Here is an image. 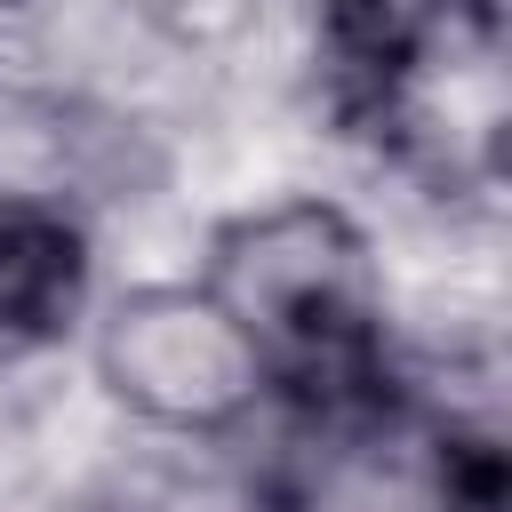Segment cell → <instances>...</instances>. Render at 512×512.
Wrapping results in <instances>:
<instances>
[{"instance_id": "obj_4", "label": "cell", "mask_w": 512, "mask_h": 512, "mask_svg": "<svg viewBox=\"0 0 512 512\" xmlns=\"http://www.w3.org/2000/svg\"><path fill=\"white\" fill-rule=\"evenodd\" d=\"M88 312V232L48 192L0 184V360L56 344Z\"/></svg>"}, {"instance_id": "obj_3", "label": "cell", "mask_w": 512, "mask_h": 512, "mask_svg": "<svg viewBox=\"0 0 512 512\" xmlns=\"http://www.w3.org/2000/svg\"><path fill=\"white\" fill-rule=\"evenodd\" d=\"M104 392L168 440H232L272 408V376L200 280H160L96 320Z\"/></svg>"}, {"instance_id": "obj_2", "label": "cell", "mask_w": 512, "mask_h": 512, "mask_svg": "<svg viewBox=\"0 0 512 512\" xmlns=\"http://www.w3.org/2000/svg\"><path fill=\"white\" fill-rule=\"evenodd\" d=\"M280 416L288 440L256 472L248 512H496L504 496L496 440L400 384V368L368 392Z\"/></svg>"}, {"instance_id": "obj_1", "label": "cell", "mask_w": 512, "mask_h": 512, "mask_svg": "<svg viewBox=\"0 0 512 512\" xmlns=\"http://www.w3.org/2000/svg\"><path fill=\"white\" fill-rule=\"evenodd\" d=\"M200 288L256 344L272 408H320L400 368L376 232L328 192H280L224 216L208 232Z\"/></svg>"}]
</instances>
